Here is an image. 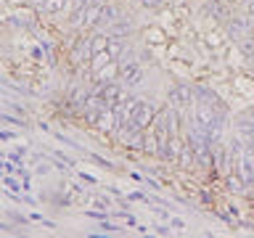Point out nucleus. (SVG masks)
I'll use <instances>...</instances> for the list:
<instances>
[{
	"label": "nucleus",
	"instance_id": "f257e3e1",
	"mask_svg": "<svg viewBox=\"0 0 254 238\" xmlns=\"http://www.w3.org/2000/svg\"><path fill=\"white\" fill-rule=\"evenodd\" d=\"M103 8H106V5H101V3H87L77 16H71L69 24H71L74 29H79V32L93 29L95 24H101V21H103Z\"/></svg>",
	"mask_w": 254,
	"mask_h": 238
},
{
	"label": "nucleus",
	"instance_id": "f03ea898",
	"mask_svg": "<svg viewBox=\"0 0 254 238\" xmlns=\"http://www.w3.org/2000/svg\"><path fill=\"white\" fill-rule=\"evenodd\" d=\"M138 106H140V101H138V98H132V95H122L119 101H114V106H111V109L117 111L119 124H132Z\"/></svg>",
	"mask_w": 254,
	"mask_h": 238
},
{
	"label": "nucleus",
	"instance_id": "7ed1b4c3",
	"mask_svg": "<svg viewBox=\"0 0 254 238\" xmlns=\"http://www.w3.org/2000/svg\"><path fill=\"white\" fill-rule=\"evenodd\" d=\"M196 90L190 85H175L170 93H167V106L172 109H180V106H190V103L196 101Z\"/></svg>",
	"mask_w": 254,
	"mask_h": 238
},
{
	"label": "nucleus",
	"instance_id": "20e7f679",
	"mask_svg": "<svg viewBox=\"0 0 254 238\" xmlns=\"http://www.w3.org/2000/svg\"><path fill=\"white\" fill-rule=\"evenodd\" d=\"M156 114H159V111L151 106V103H143V101H140L138 111H135V119H132V127H138V130H148V127L154 124Z\"/></svg>",
	"mask_w": 254,
	"mask_h": 238
},
{
	"label": "nucleus",
	"instance_id": "39448f33",
	"mask_svg": "<svg viewBox=\"0 0 254 238\" xmlns=\"http://www.w3.org/2000/svg\"><path fill=\"white\" fill-rule=\"evenodd\" d=\"M98 130L103 135H114V130L119 127V119H117V111L114 109H106V111H101V117H98Z\"/></svg>",
	"mask_w": 254,
	"mask_h": 238
},
{
	"label": "nucleus",
	"instance_id": "423d86ee",
	"mask_svg": "<svg viewBox=\"0 0 254 238\" xmlns=\"http://www.w3.org/2000/svg\"><path fill=\"white\" fill-rule=\"evenodd\" d=\"M119 74H122V66H119V61H109L106 66L98 69L93 77H95V82H114Z\"/></svg>",
	"mask_w": 254,
	"mask_h": 238
},
{
	"label": "nucleus",
	"instance_id": "0eeeda50",
	"mask_svg": "<svg viewBox=\"0 0 254 238\" xmlns=\"http://www.w3.org/2000/svg\"><path fill=\"white\" fill-rule=\"evenodd\" d=\"M13 16V21L19 24V27H29V24H35V16H37V11L32 5H16V11L11 13Z\"/></svg>",
	"mask_w": 254,
	"mask_h": 238
},
{
	"label": "nucleus",
	"instance_id": "6e6552de",
	"mask_svg": "<svg viewBox=\"0 0 254 238\" xmlns=\"http://www.w3.org/2000/svg\"><path fill=\"white\" fill-rule=\"evenodd\" d=\"M143 37H146L148 45H156V48H164L167 45V29L164 27H156V24L143 32Z\"/></svg>",
	"mask_w": 254,
	"mask_h": 238
},
{
	"label": "nucleus",
	"instance_id": "1a4fd4ad",
	"mask_svg": "<svg viewBox=\"0 0 254 238\" xmlns=\"http://www.w3.org/2000/svg\"><path fill=\"white\" fill-rule=\"evenodd\" d=\"M95 93H98L103 101H109L111 106H114V101L122 98V90H119V85H114V82H98V90Z\"/></svg>",
	"mask_w": 254,
	"mask_h": 238
},
{
	"label": "nucleus",
	"instance_id": "9d476101",
	"mask_svg": "<svg viewBox=\"0 0 254 238\" xmlns=\"http://www.w3.org/2000/svg\"><path fill=\"white\" fill-rule=\"evenodd\" d=\"M193 164H198L196 162V151H193V143L186 138V146H183V154L178 159V167L180 170H193Z\"/></svg>",
	"mask_w": 254,
	"mask_h": 238
},
{
	"label": "nucleus",
	"instance_id": "9b49d317",
	"mask_svg": "<svg viewBox=\"0 0 254 238\" xmlns=\"http://www.w3.org/2000/svg\"><path fill=\"white\" fill-rule=\"evenodd\" d=\"M233 85H236V93H241L246 101H254V79L252 77H236L233 79Z\"/></svg>",
	"mask_w": 254,
	"mask_h": 238
},
{
	"label": "nucleus",
	"instance_id": "f8f14e48",
	"mask_svg": "<svg viewBox=\"0 0 254 238\" xmlns=\"http://www.w3.org/2000/svg\"><path fill=\"white\" fill-rule=\"evenodd\" d=\"M119 66H122V77H125L127 85H138V82H140L143 71H140V66H138L135 61H130V63H119Z\"/></svg>",
	"mask_w": 254,
	"mask_h": 238
},
{
	"label": "nucleus",
	"instance_id": "ddd939ff",
	"mask_svg": "<svg viewBox=\"0 0 254 238\" xmlns=\"http://www.w3.org/2000/svg\"><path fill=\"white\" fill-rule=\"evenodd\" d=\"M106 51L111 53V59H114V61L122 59V56H125V43H122V37H119V35H109V48H106Z\"/></svg>",
	"mask_w": 254,
	"mask_h": 238
},
{
	"label": "nucleus",
	"instance_id": "4468645a",
	"mask_svg": "<svg viewBox=\"0 0 254 238\" xmlns=\"http://www.w3.org/2000/svg\"><path fill=\"white\" fill-rule=\"evenodd\" d=\"M109 61H114V59H111V53H109V51H98V53H93V59H90V69H93V74H95L98 69H103V66H106Z\"/></svg>",
	"mask_w": 254,
	"mask_h": 238
},
{
	"label": "nucleus",
	"instance_id": "2eb2a0df",
	"mask_svg": "<svg viewBox=\"0 0 254 238\" xmlns=\"http://www.w3.org/2000/svg\"><path fill=\"white\" fill-rule=\"evenodd\" d=\"M90 3V0H66V8H64V16H66V19H71V16H77L79 11H82V8Z\"/></svg>",
	"mask_w": 254,
	"mask_h": 238
},
{
	"label": "nucleus",
	"instance_id": "dca6fc26",
	"mask_svg": "<svg viewBox=\"0 0 254 238\" xmlns=\"http://www.w3.org/2000/svg\"><path fill=\"white\" fill-rule=\"evenodd\" d=\"M64 8H66V0H45L43 11L45 13H61Z\"/></svg>",
	"mask_w": 254,
	"mask_h": 238
},
{
	"label": "nucleus",
	"instance_id": "f3484780",
	"mask_svg": "<svg viewBox=\"0 0 254 238\" xmlns=\"http://www.w3.org/2000/svg\"><path fill=\"white\" fill-rule=\"evenodd\" d=\"M106 48H109V32L106 35H93V53L106 51Z\"/></svg>",
	"mask_w": 254,
	"mask_h": 238
},
{
	"label": "nucleus",
	"instance_id": "a211bd4d",
	"mask_svg": "<svg viewBox=\"0 0 254 238\" xmlns=\"http://www.w3.org/2000/svg\"><path fill=\"white\" fill-rule=\"evenodd\" d=\"M117 19H119V11H117L114 5H106V8H103V21H106V24L117 21Z\"/></svg>",
	"mask_w": 254,
	"mask_h": 238
},
{
	"label": "nucleus",
	"instance_id": "6ab92c4d",
	"mask_svg": "<svg viewBox=\"0 0 254 238\" xmlns=\"http://www.w3.org/2000/svg\"><path fill=\"white\" fill-rule=\"evenodd\" d=\"M140 5H146V8H162L164 0H140Z\"/></svg>",
	"mask_w": 254,
	"mask_h": 238
},
{
	"label": "nucleus",
	"instance_id": "aec40b11",
	"mask_svg": "<svg viewBox=\"0 0 254 238\" xmlns=\"http://www.w3.org/2000/svg\"><path fill=\"white\" fill-rule=\"evenodd\" d=\"M175 13H178V19H186L190 11H188V5H178V8H175Z\"/></svg>",
	"mask_w": 254,
	"mask_h": 238
}]
</instances>
